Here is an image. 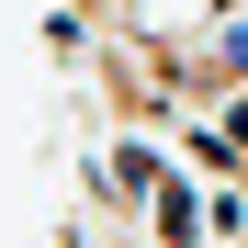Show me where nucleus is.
<instances>
[{
    "mask_svg": "<svg viewBox=\"0 0 248 248\" xmlns=\"http://www.w3.org/2000/svg\"><path fill=\"white\" fill-rule=\"evenodd\" d=\"M147 215H158V248H192V237H203V215H192V192H181V181H158Z\"/></svg>",
    "mask_w": 248,
    "mask_h": 248,
    "instance_id": "nucleus-1",
    "label": "nucleus"
}]
</instances>
